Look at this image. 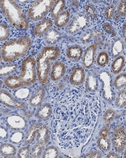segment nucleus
<instances>
[{
	"mask_svg": "<svg viewBox=\"0 0 126 158\" xmlns=\"http://www.w3.org/2000/svg\"><path fill=\"white\" fill-rule=\"evenodd\" d=\"M66 7V2L63 0L56 1L53 5L50 13L52 18H55L58 15L63 11Z\"/></svg>",
	"mask_w": 126,
	"mask_h": 158,
	"instance_id": "obj_26",
	"label": "nucleus"
},
{
	"mask_svg": "<svg viewBox=\"0 0 126 158\" xmlns=\"http://www.w3.org/2000/svg\"><path fill=\"white\" fill-rule=\"evenodd\" d=\"M114 86L117 90H120L125 88L126 84V74L123 73L119 74L114 80Z\"/></svg>",
	"mask_w": 126,
	"mask_h": 158,
	"instance_id": "obj_31",
	"label": "nucleus"
},
{
	"mask_svg": "<svg viewBox=\"0 0 126 158\" xmlns=\"http://www.w3.org/2000/svg\"><path fill=\"white\" fill-rule=\"evenodd\" d=\"M70 11L65 10L55 18V25L59 28L64 27L70 21Z\"/></svg>",
	"mask_w": 126,
	"mask_h": 158,
	"instance_id": "obj_22",
	"label": "nucleus"
},
{
	"mask_svg": "<svg viewBox=\"0 0 126 158\" xmlns=\"http://www.w3.org/2000/svg\"><path fill=\"white\" fill-rule=\"evenodd\" d=\"M87 11L89 15L92 16H95L96 14V10L94 9V7H93L92 6H88L87 7Z\"/></svg>",
	"mask_w": 126,
	"mask_h": 158,
	"instance_id": "obj_40",
	"label": "nucleus"
},
{
	"mask_svg": "<svg viewBox=\"0 0 126 158\" xmlns=\"http://www.w3.org/2000/svg\"><path fill=\"white\" fill-rule=\"evenodd\" d=\"M115 10V7L113 5H110L106 7L105 9L104 14L107 19H110L112 18L114 15Z\"/></svg>",
	"mask_w": 126,
	"mask_h": 158,
	"instance_id": "obj_37",
	"label": "nucleus"
},
{
	"mask_svg": "<svg viewBox=\"0 0 126 158\" xmlns=\"http://www.w3.org/2000/svg\"><path fill=\"white\" fill-rule=\"evenodd\" d=\"M109 56L107 52L105 51L101 52L98 55L97 59V65L101 67L105 66L109 63Z\"/></svg>",
	"mask_w": 126,
	"mask_h": 158,
	"instance_id": "obj_32",
	"label": "nucleus"
},
{
	"mask_svg": "<svg viewBox=\"0 0 126 158\" xmlns=\"http://www.w3.org/2000/svg\"><path fill=\"white\" fill-rule=\"evenodd\" d=\"M45 88L42 87H39L30 97L29 104L33 107H37L42 105L45 97Z\"/></svg>",
	"mask_w": 126,
	"mask_h": 158,
	"instance_id": "obj_14",
	"label": "nucleus"
},
{
	"mask_svg": "<svg viewBox=\"0 0 126 158\" xmlns=\"http://www.w3.org/2000/svg\"><path fill=\"white\" fill-rule=\"evenodd\" d=\"M97 143L99 148L105 152H108L111 149L112 143L110 133L108 127H103L100 131Z\"/></svg>",
	"mask_w": 126,
	"mask_h": 158,
	"instance_id": "obj_11",
	"label": "nucleus"
},
{
	"mask_svg": "<svg viewBox=\"0 0 126 158\" xmlns=\"http://www.w3.org/2000/svg\"><path fill=\"white\" fill-rule=\"evenodd\" d=\"M83 54V50L81 47L78 44H73L67 48L66 55L68 59L73 61L79 60Z\"/></svg>",
	"mask_w": 126,
	"mask_h": 158,
	"instance_id": "obj_19",
	"label": "nucleus"
},
{
	"mask_svg": "<svg viewBox=\"0 0 126 158\" xmlns=\"http://www.w3.org/2000/svg\"><path fill=\"white\" fill-rule=\"evenodd\" d=\"M97 47L95 44H92L86 48L82 59V63L86 68L89 69L93 66L95 60Z\"/></svg>",
	"mask_w": 126,
	"mask_h": 158,
	"instance_id": "obj_15",
	"label": "nucleus"
},
{
	"mask_svg": "<svg viewBox=\"0 0 126 158\" xmlns=\"http://www.w3.org/2000/svg\"><path fill=\"white\" fill-rule=\"evenodd\" d=\"M9 128L3 125H0V141H4L9 139Z\"/></svg>",
	"mask_w": 126,
	"mask_h": 158,
	"instance_id": "obj_36",
	"label": "nucleus"
},
{
	"mask_svg": "<svg viewBox=\"0 0 126 158\" xmlns=\"http://www.w3.org/2000/svg\"><path fill=\"white\" fill-rule=\"evenodd\" d=\"M115 115V112L113 109H108L103 115V120L105 123L110 122L113 119Z\"/></svg>",
	"mask_w": 126,
	"mask_h": 158,
	"instance_id": "obj_35",
	"label": "nucleus"
},
{
	"mask_svg": "<svg viewBox=\"0 0 126 158\" xmlns=\"http://www.w3.org/2000/svg\"><path fill=\"white\" fill-rule=\"evenodd\" d=\"M24 133L22 131H12L9 135V141L10 143L17 145L21 143L24 140Z\"/></svg>",
	"mask_w": 126,
	"mask_h": 158,
	"instance_id": "obj_27",
	"label": "nucleus"
},
{
	"mask_svg": "<svg viewBox=\"0 0 126 158\" xmlns=\"http://www.w3.org/2000/svg\"><path fill=\"white\" fill-rule=\"evenodd\" d=\"M102 157V152L100 151H92L88 153L85 156L84 158H99Z\"/></svg>",
	"mask_w": 126,
	"mask_h": 158,
	"instance_id": "obj_39",
	"label": "nucleus"
},
{
	"mask_svg": "<svg viewBox=\"0 0 126 158\" xmlns=\"http://www.w3.org/2000/svg\"><path fill=\"white\" fill-rule=\"evenodd\" d=\"M2 53H1V49H0V63L2 62Z\"/></svg>",
	"mask_w": 126,
	"mask_h": 158,
	"instance_id": "obj_44",
	"label": "nucleus"
},
{
	"mask_svg": "<svg viewBox=\"0 0 126 158\" xmlns=\"http://www.w3.org/2000/svg\"><path fill=\"white\" fill-rule=\"evenodd\" d=\"M11 30L8 25L0 20V42L7 40L11 35Z\"/></svg>",
	"mask_w": 126,
	"mask_h": 158,
	"instance_id": "obj_29",
	"label": "nucleus"
},
{
	"mask_svg": "<svg viewBox=\"0 0 126 158\" xmlns=\"http://www.w3.org/2000/svg\"><path fill=\"white\" fill-rule=\"evenodd\" d=\"M30 145L27 144L25 146L20 148L17 151L16 156L17 158H29L31 154Z\"/></svg>",
	"mask_w": 126,
	"mask_h": 158,
	"instance_id": "obj_34",
	"label": "nucleus"
},
{
	"mask_svg": "<svg viewBox=\"0 0 126 158\" xmlns=\"http://www.w3.org/2000/svg\"><path fill=\"white\" fill-rule=\"evenodd\" d=\"M3 84H4V82L2 81V80H0V90L2 89Z\"/></svg>",
	"mask_w": 126,
	"mask_h": 158,
	"instance_id": "obj_43",
	"label": "nucleus"
},
{
	"mask_svg": "<svg viewBox=\"0 0 126 158\" xmlns=\"http://www.w3.org/2000/svg\"><path fill=\"white\" fill-rule=\"evenodd\" d=\"M17 89L14 91L13 96L18 100L23 101L30 96V90L28 87H21Z\"/></svg>",
	"mask_w": 126,
	"mask_h": 158,
	"instance_id": "obj_25",
	"label": "nucleus"
},
{
	"mask_svg": "<svg viewBox=\"0 0 126 158\" xmlns=\"http://www.w3.org/2000/svg\"><path fill=\"white\" fill-rule=\"evenodd\" d=\"M116 107L122 109L126 106V90L125 89L121 90L118 94L115 102Z\"/></svg>",
	"mask_w": 126,
	"mask_h": 158,
	"instance_id": "obj_30",
	"label": "nucleus"
},
{
	"mask_svg": "<svg viewBox=\"0 0 126 158\" xmlns=\"http://www.w3.org/2000/svg\"><path fill=\"white\" fill-rule=\"evenodd\" d=\"M118 14L122 17L126 16V1H121L118 7Z\"/></svg>",
	"mask_w": 126,
	"mask_h": 158,
	"instance_id": "obj_38",
	"label": "nucleus"
},
{
	"mask_svg": "<svg viewBox=\"0 0 126 158\" xmlns=\"http://www.w3.org/2000/svg\"><path fill=\"white\" fill-rule=\"evenodd\" d=\"M90 20L86 15L82 13L76 14L70 22L68 27L69 34L73 35L86 28Z\"/></svg>",
	"mask_w": 126,
	"mask_h": 158,
	"instance_id": "obj_9",
	"label": "nucleus"
},
{
	"mask_svg": "<svg viewBox=\"0 0 126 158\" xmlns=\"http://www.w3.org/2000/svg\"><path fill=\"white\" fill-rule=\"evenodd\" d=\"M17 152V148L11 143L7 142L0 145V155L4 157H15Z\"/></svg>",
	"mask_w": 126,
	"mask_h": 158,
	"instance_id": "obj_20",
	"label": "nucleus"
},
{
	"mask_svg": "<svg viewBox=\"0 0 126 158\" xmlns=\"http://www.w3.org/2000/svg\"><path fill=\"white\" fill-rule=\"evenodd\" d=\"M51 132L46 125L41 123L31 124L25 135L24 144L34 145L39 144L45 147L50 140Z\"/></svg>",
	"mask_w": 126,
	"mask_h": 158,
	"instance_id": "obj_5",
	"label": "nucleus"
},
{
	"mask_svg": "<svg viewBox=\"0 0 126 158\" xmlns=\"http://www.w3.org/2000/svg\"><path fill=\"white\" fill-rule=\"evenodd\" d=\"M56 1H36L31 3L27 11V16L33 21L44 19L51 10Z\"/></svg>",
	"mask_w": 126,
	"mask_h": 158,
	"instance_id": "obj_6",
	"label": "nucleus"
},
{
	"mask_svg": "<svg viewBox=\"0 0 126 158\" xmlns=\"http://www.w3.org/2000/svg\"><path fill=\"white\" fill-rule=\"evenodd\" d=\"M59 153L58 149L53 145H51L46 148L43 151L42 157L43 158H58Z\"/></svg>",
	"mask_w": 126,
	"mask_h": 158,
	"instance_id": "obj_28",
	"label": "nucleus"
},
{
	"mask_svg": "<svg viewBox=\"0 0 126 158\" xmlns=\"http://www.w3.org/2000/svg\"><path fill=\"white\" fill-rule=\"evenodd\" d=\"M36 113L37 118L41 120H46L50 118L52 113V108L49 103H45L40 105Z\"/></svg>",
	"mask_w": 126,
	"mask_h": 158,
	"instance_id": "obj_18",
	"label": "nucleus"
},
{
	"mask_svg": "<svg viewBox=\"0 0 126 158\" xmlns=\"http://www.w3.org/2000/svg\"><path fill=\"white\" fill-rule=\"evenodd\" d=\"M53 25V22L51 20L48 19L42 20L34 26L33 33L36 37H40L52 28Z\"/></svg>",
	"mask_w": 126,
	"mask_h": 158,
	"instance_id": "obj_16",
	"label": "nucleus"
},
{
	"mask_svg": "<svg viewBox=\"0 0 126 158\" xmlns=\"http://www.w3.org/2000/svg\"><path fill=\"white\" fill-rule=\"evenodd\" d=\"M18 69V65L17 63H7L0 65V77L11 76Z\"/></svg>",
	"mask_w": 126,
	"mask_h": 158,
	"instance_id": "obj_21",
	"label": "nucleus"
},
{
	"mask_svg": "<svg viewBox=\"0 0 126 158\" xmlns=\"http://www.w3.org/2000/svg\"><path fill=\"white\" fill-rule=\"evenodd\" d=\"M85 77L86 73L84 69L81 66H77L74 68L71 73L69 82L72 86H80L84 82Z\"/></svg>",
	"mask_w": 126,
	"mask_h": 158,
	"instance_id": "obj_13",
	"label": "nucleus"
},
{
	"mask_svg": "<svg viewBox=\"0 0 126 158\" xmlns=\"http://www.w3.org/2000/svg\"><path fill=\"white\" fill-rule=\"evenodd\" d=\"M45 42L49 46H54L61 39L62 34L55 29L51 28L44 34Z\"/></svg>",
	"mask_w": 126,
	"mask_h": 158,
	"instance_id": "obj_17",
	"label": "nucleus"
},
{
	"mask_svg": "<svg viewBox=\"0 0 126 158\" xmlns=\"http://www.w3.org/2000/svg\"><path fill=\"white\" fill-rule=\"evenodd\" d=\"M37 73L36 60L34 57L29 56L21 62V70L17 75H12L5 79L4 84L7 88L16 89L33 85L36 81Z\"/></svg>",
	"mask_w": 126,
	"mask_h": 158,
	"instance_id": "obj_1",
	"label": "nucleus"
},
{
	"mask_svg": "<svg viewBox=\"0 0 126 158\" xmlns=\"http://www.w3.org/2000/svg\"><path fill=\"white\" fill-rule=\"evenodd\" d=\"M60 56V49L55 46H48L41 50L36 60L37 79L40 85L48 84L52 63Z\"/></svg>",
	"mask_w": 126,
	"mask_h": 158,
	"instance_id": "obj_3",
	"label": "nucleus"
},
{
	"mask_svg": "<svg viewBox=\"0 0 126 158\" xmlns=\"http://www.w3.org/2000/svg\"><path fill=\"white\" fill-rule=\"evenodd\" d=\"M32 44L30 37L24 35L4 43L1 48L2 59L11 63L25 56Z\"/></svg>",
	"mask_w": 126,
	"mask_h": 158,
	"instance_id": "obj_2",
	"label": "nucleus"
},
{
	"mask_svg": "<svg viewBox=\"0 0 126 158\" xmlns=\"http://www.w3.org/2000/svg\"><path fill=\"white\" fill-rule=\"evenodd\" d=\"M66 66L63 62L55 61L53 63L50 72L51 80L53 81H58L64 76L66 74Z\"/></svg>",
	"mask_w": 126,
	"mask_h": 158,
	"instance_id": "obj_12",
	"label": "nucleus"
},
{
	"mask_svg": "<svg viewBox=\"0 0 126 158\" xmlns=\"http://www.w3.org/2000/svg\"><path fill=\"white\" fill-rule=\"evenodd\" d=\"M91 33H88V32H86L82 36V41L83 42L85 41H89L90 40V38H91Z\"/></svg>",
	"mask_w": 126,
	"mask_h": 158,
	"instance_id": "obj_41",
	"label": "nucleus"
},
{
	"mask_svg": "<svg viewBox=\"0 0 126 158\" xmlns=\"http://www.w3.org/2000/svg\"><path fill=\"white\" fill-rule=\"evenodd\" d=\"M0 9L9 23L15 28L26 31L29 27V23L24 13L22 7L15 1H0Z\"/></svg>",
	"mask_w": 126,
	"mask_h": 158,
	"instance_id": "obj_4",
	"label": "nucleus"
},
{
	"mask_svg": "<svg viewBox=\"0 0 126 158\" xmlns=\"http://www.w3.org/2000/svg\"><path fill=\"white\" fill-rule=\"evenodd\" d=\"M45 148L39 144L32 145L31 148V155L32 158H39L42 155Z\"/></svg>",
	"mask_w": 126,
	"mask_h": 158,
	"instance_id": "obj_33",
	"label": "nucleus"
},
{
	"mask_svg": "<svg viewBox=\"0 0 126 158\" xmlns=\"http://www.w3.org/2000/svg\"><path fill=\"white\" fill-rule=\"evenodd\" d=\"M124 49V43L121 39H117L114 41L111 47V55L113 57L120 56Z\"/></svg>",
	"mask_w": 126,
	"mask_h": 158,
	"instance_id": "obj_24",
	"label": "nucleus"
},
{
	"mask_svg": "<svg viewBox=\"0 0 126 158\" xmlns=\"http://www.w3.org/2000/svg\"><path fill=\"white\" fill-rule=\"evenodd\" d=\"M6 127L12 131H22L27 126L26 119L17 113H13L7 116L5 119Z\"/></svg>",
	"mask_w": 126,
	"mask_h": 158,
	"instance_id": "obj_10",
	"label": "nucleus"
},
{
	"mask_svg": "<svg viewBox=\"0 0 126 158\" xmlns=\"http://www.w3.org/2000/svg\"><path fill=\"white\" fill-rule=\"evenodd\" d=\"M125 58L122 55L118 56L113 60L111 65V69L114 74H118L122 71L125 65Z\"/></svg>",
	"mask_w": 126,
	"mask_h": 158,
	"instance_id": "obj_23",
	"label": "nucleus"
},
{
	"mask_svg": "<svg viewBox=\"0 0 126 158\" xmlns=\"http://www.w3.org/2000/svg\"><path fill=\"white\" fill-rule=\"evenodd\" d=\"M106 158H120V156L117 153H116L114 152H109V154H107V156H106Z\"/></svg>",
	"mask_w": 126,
	"mask_h": 158,
	"instance_id": "obj_42",
	"label": "nucleus"
},
{
	"mask_svg": "<svg viewBox=\"0 0 126 158\" xmlns=\"http://www.w3.org/2000/svg\"><path fill=\"white\" fill-rule=\"evenodd\" d=\"M112 145L113 149L118 153L123 152L125 148V130L121 125H117L113 128Z\"/></svg>",
	"mask_w": 126,
	"mask_h": 158,
	"instance_id": "obj_8",
	"label": "nucleus"
},
{
	"mask_svg": "<svg viewBox=\"0 0 126 158\" xmlns=\"http://www.w3.org/2000/svg\"><path fill=\"white\" fill-rule=\"evenodd\" d=\"M0 103L13 110H21L27 107L28 103L15 98L6 89L0 90Z\"/></svg>",
	"mask_w": 126,
	"mask_h": 158,
	"instance_id": "obj_7",
	"label": "nucleus"
}]
</instances>
